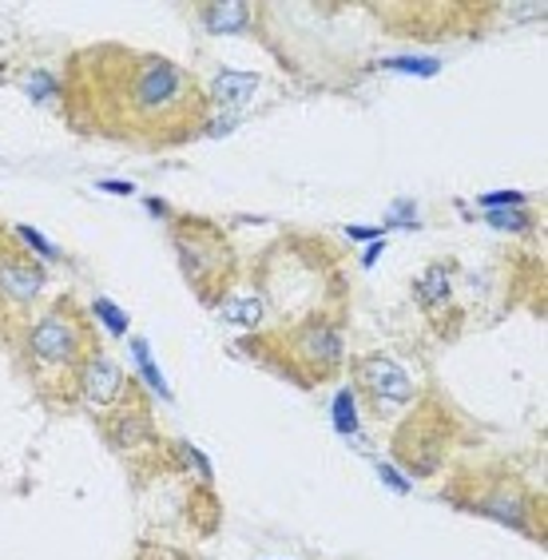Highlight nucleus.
<instances>
[{"instance_id":"f257e3e1","label":"nucleus","mask_w":548,"mask_h":560,"mask_svg":"<svg viewBox=\"0 0 548 560\" xmlns=\"http://www.w3.org/2000/svg\"><path fill=\"white\" fill-rule=\"evenodd\" d=\"M72 116L112 140L179 143L207 119V92L172 60L128 48H92L72 60Z\"/></svg>"},{"instance_id":"f03ea898","label":"nucleus","mask_w":548,"mask_h":560,"mask_svg":"<svg viewBox=\"0 0 548 560\" xmlns=\"http://www.w3.org/2000/svg\"><path fill=\"white\" fill-rule=\"evenodd\" d=\"M21 354L44 398H72L80 370L96 354V326L84 306H75L72 299H56L21 330Z\"/></svg>"},{"instance_id":"7ed1b4c3","label":"nucleus","mask_w":548,"mask_h":560,"mask_svg":"<svg viewBox=\"0 0 548 560\" xmlns=\"http://www.w3.org/2000/svg\"><path fill=\"white\" fill-rule=\"evenodd\" d=\"M172 238L179 250L183 275L199 291V299L223 302L231 291V279H235V255H231L223 231L215 223H203V219H179Z\"/></svg>"},{"instance_id":"20e7f679","label":"nucleus","mask_w":548,"mask_h":560,"mask_svg":"<svg viewBox=\"0 0 548 560\" xmlns=\"http://www.w3.org/2000/svg\"><path fill=\"white\" fill-rule=\"evenodd\" d=\"M48 291V270L33 259V250L16 243H0V323L24 326L33 323V311Z\"/></svg>"},{"instance_id":"39448f33","label":"nucleus","mask_w":548,"mask_h":560,"mask_svg":"<svg viewBox=\"0 0 548 560\" xmlns=\"http://www.w3.org/2000/svg\"><path fill=\"white\" fill-rule=\"evenodd\" d=\"M469 486V497L474 501H465V505L474 509V513H485V517L501 521V525H513L528 537H537V521H533V497L525 493V486L516 481V477L501 474H477L465 481Z\"/></svg>"},{"instance_id":"423d86ee","label":"nucleus","mask_w":548,"mask_h":560,"mask_svg":"<svg viewBox=\"0 0 548 560\" xmlns=\"http://www.w3.org/2000/svg\"><path fill=\"white\" fill-rule=\"evenodd\" d=\"M287 350H291V362L294 370H306V377L302 382H323V377H330L334 370L342 366V330L334 323H326V318H306V323H299L287 335Z\"/></svg>"},{"instance_id":"0eeeda50","label":"nucleus","mask_w":548,"mask_h":560,"mask_svg":"<svg viewBox=\"0 0 548 560\" xmlns=\"http://www.w3.org/2000/svg\"><path fill=\"white\" fill-rule=\"evenodd\" d=\"M354 382L374 406L377 418H394V413L413 406V382L406 370L386 354H365L354 362Z\"/></svg>"},{"instance_id":"6e6552de","label":"nucleus","mask_w":548,"mask_h":560,"mask_svg":"<svg viewBox=\"0 0 548 560\" xmlns=\"http://www.w3.org/2000/svg\"><path fill=\"white\" fill-rule=\"evenodd\" d=\"M128 394H131V377H124V370H119L108 354L96 350V354L88 358V366L80 370V382H75V398L84 401L88 410L100 413V418H108Z\"/></svg>"},{"instance_id":"1a4fd4ad","label":"nucleus","mask_w":548,"mask_h":560,"mask_svg":"<svg viewBox=\"0 0 548 560\" xmlns=\"http://www.w3.org/2000/svg\"><path fill=\"white\" fill-rule=\"evenodd\" d=\"M258 80L247 72H219L215 84H211V100H219V104H226V108H243L250 96H255Z\"/></svg>"},{"instance_id":"9d476101","label":"nucleus","mask_w":548,"mask_h":560,"mask_svg":"<svg viewBox=\"0 0 548 560\" xmlns=\"http://www.w3.org/2000/svg\"><path fill=\"white\" fill-rule=\"evenodd\" d=\"M199 16L211 33H247L250 24L247 4H207V9H199Z\"/></svg>"},{"instance_id":"9b49d317","label":"nucleus","mask_w":548,"mask_h":560,"mask_svg":"<svg viewBox=\"0 0 548 560\" xmlns=\"http://www.w3.org/2000/svg\"><path fill=\"white\" fill-rule=\"evenodd\" d=\"M223 318H226V323L258 326V318H263V299H258V294H226V299H223Z\"/></svg>"},{"instance_id":"f8f14e48","label":"nucleus","mask_w":548,"mask_h":560,"mask_svg":"<svg viewBox=\"0 0 548 560\" xmlns=\"http://www.w3.org/2000/svg\"><path fill=\"white\" fill-rule=\"evenodd\" d=\"M418 299L430 306V311H438L441 302L450 299V279H445V270L441 267H430L425 275H421V282H418Z\"/></svg>"},{"instance_id":"ddd939ff","label":"nucleus","mask_w":548,"mask_h":560,"mask_svg":"<svg viewBox=\"0 0 548 560\" xmlns=\"http://www.w3.org/2000/svg\"><path fill=\"white\" fill-rule=\"evenodd\" d=\"M334 425H338V433H346V438H354V433H358L354 389H342V394L334 398Z\"/></svg>"},{"instance_id":"4468645a","label":"nucleus","mask_w":548,"mask_h":560,"mask_svg":"<svg viewBox=\"0 0 548 560\" xmlns=\"http://www.w3.org/2000/svg\"><path fill=\"white\" fill-rule=\"evenodd\" d=\"M92 314H100V318L112 326V335H124V330H128V318H124V314H116V306H112L108 299L92 302Z\"/></svg>"},{"instance_id":"2eb2a0df","label":"nucleus","mask_w":548,"mask_h":560,"mask_svg":"<svg viewBox=\"0 0 548 560\" xmlns=\"http://www.w3.org/2000/svg\"><path fill=\"white\" fill-rule=\"evenodd\" d=\"M21 238H24V250H36V255H44V259H56V250L36 235L33 226H21Z\"/></svg>"},{"instance_id":"dca6fc26","label":"nucleus","mask_w":548,"mask_h":560,"mask_svg":"<svg viewBox=\"0 0 548 560\" xmlns=\"http://www.w3.org/2000/svg\"><path fill=\"white\" fill-rule=\"evenodd\" d=\"M136 560H191V557H183L179 549H167V545H143Z\"/></svg>"},{"instance_id":"f3484780","label":"nucleus","mask_w":548,"mask_h":560,"mask_svg":"<svg viewBox=\"0 0 548 560\" xmlns=\"http://www.w3.org/2000/svg\"><path fill=\"white\" fill-rule=\"evenodd\" d=\"M389 68H398V72H418V75H433L438 72V60H394Z\"/></svg>"},{"instance_id":"a211bd4d","label":"nucleus","mask_w":548,"mask_h":560,"mask_svg":"<svg viewBox=\"0 0 548 560\" xmlns=\"http://www.w3.org/2000/svg\"><path fill=\"white\" fill-rule=\"evenodd\" d=\"M489 223L501 226V231H525V215H521V211H513V215H501V211H493V215H489Z\"/></svg>"},{"instance_id":"6ab92c4d","label":"nucleus","mask_w":548,"mask_h":560,"mask_svg":"<svg viewBox=\"0 0 548 560\" xmlns=\"http://www.w3.org/2000/svg\"><path fill=\"white\" fill-rule=\"evenodd\" d=\"M497 203H521V195H489L485 207H497Z\"/></svg>"},{"instance_id":"aec40b11","label":"nucleus","mask_w":548,"mask_h":560,"mask_svg":"<svg viewBox=\"0 0 548 560\" xmlns=\"http://www.w3.org/2000/svg\"><path fill=\"white\" fill-rule=\"evenodd\" d=\"M350 238H377L374 226H350Z\"/></svg>"},{"instance_id":"412c9836","label":"nucleus","mask_w":548,"mask_h":560,"mask_svg":"<svg viewBox=\"0 0 548 560\" xmlns=\"http://www.w3.org/2000/svg\"><path fill=\"white\" fill-rule=\"evenodd\" d=\"M100 187H104V191H116V195H131V191H136L131 184H100Z\"/></svg>"},{"instance_id":"4be33fe9","label":"nucleus","mask_w":548,"mask_h":560,"mask_svg":"<svg viewBox=\"0 0 548 560\" xmlns=\"http://www.w3.org/2000/svg\"><path fill=\"white\" fill-rule=\"evenodd\" d=\"M0 243H4V231H0Z\"/></svg>"}]
</instances>
